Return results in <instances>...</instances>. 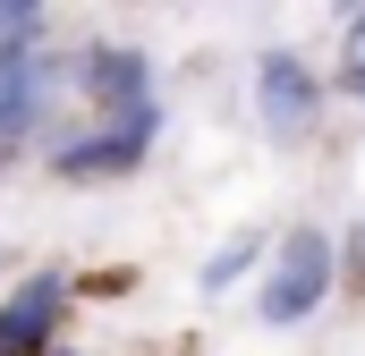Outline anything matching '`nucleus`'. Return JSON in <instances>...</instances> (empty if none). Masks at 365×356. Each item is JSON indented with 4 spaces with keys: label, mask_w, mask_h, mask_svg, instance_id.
<instances>
[{
    "label": "nucleus",
    "mask_w": 365,
    "mask_h": 356,
    "mask_svg": "<svg viewBox=\"0 0 365 356\" xmlns=\"http://www.w3.org/2000/svg\"><path fill=\"white\" fill-rule=\"evenodd\" d=\"M331 280H340V255H331V238L323 229H289L272 255V280H264V323L289 331V323H306L323 297H331Z\"/></svg>",
    "instance_id": "obj_1"
},
{
    "label": "nucleus",
    "mask_w": 365,
    "mask_h": 356,
    "mask_svg": "<svg viewBox=\"0 0 365 356\" xmlns=\"http://www.w3.org/2000/svg\"><path fill=\"white\" fill-rule=\"evenodd\" d=\"M153 127H162V110L102 119V127H86V136H51V145H43V170L51 178H128L145 153H153Z\"/></svg>",
    "instance_id": "obj_2"
},
{
    "label": "nucleus",
    "mask_w": 365,
    "mask_h": 356,
    "mask_svg": "<svg viewBox=\"0 0 365 356\" xmlns=\"http://www.w3.org/2000/svg\"><path fill=\"white\" fill-rule=\"evenodd\" d=\"M60 314H68V271L34 263L0 305V356H51L60 348Z\"/></svg>",
    "instance_id": "obj_3"
},
{
    "label": "nucleus",
    "mask_w": 365,
    "mask_h": 356,
    "mask_svg": "<svg viewBox=\"0 0 365 356\" xmlns=\"http://www.w3.org/2000/svg\"><path fill=\"white\" fill-rule=\"evenodd\" d=\"M68 85V68L51 51H0V136H34L51 127V102Z\"/></svg>",
    "instance_id": "obj_4"
},
{
    "label": "nucleus",
    "mask_w": 365,
    "mask_h": 356,
    "mask_svg": "<svg viewBox=\"0 0 365 356\" xmlns=\"http://www.w3.org/2000/svg\"><path fill=\"white\" fill-rule=\"evenodd\" d=\"M77 85L102 119H136V110H153V60L128 51V43H102V51L77 60Z\"/></svg>",
    "instance_id": "obj_5"
},
{
    "label": "nucleus",
    "mask_w": 365,
    "mask_h": 356,
    "mask_svg": "<svg viewBox=\"0 0 365 356\" xmlns=\"http://www.w3.org/2000/svg\"><path fill=\"white\" fill-rule=\"evenodd\" d=\"M255 110H264V127H272V136H306V127H314V110H323L314 68H306L297 51H264V60H255Z\"/></svg>",
    "instance_id": "obj_6"
},
{
    "label": "nucleus",
    "mask_w": 365,
    "mask_h": 356,
    "mask_svg": "<svg viewBox=\"0 0 365 356\" xmlns=\"http://www.w3.org/2000/svg\"><path fill=\"white\" fill-rule=\"evenodd\" d=\"M43 34H51L43 0H0V51H43Z\"/></svg>",
    "instance_id": "obj_7"
},
{
    "label": "nucleus",
    "mask_w": 365,
    "mask_h": 356,
    "mask_svg": "<svg viewBox=\"0 0 365 356\" xmlns=\"http://www.w3.org/2000/svg\"><path fill=\"white\" fill-rule=\"evenodd\" d=\"M255 255H264V238H230V246H221V255H212V263H204V288H212V297H221V288H230V280H238V271L255 263Z\"/></svg>",
    "instance_id": "obj_8"
},
{
    "label": "nucleus",
    "mask_w": 365,
    "mask_h": 356,
    "mask_svg": "<svg viewBox=\"0 0 365 356\" xmlns=\"http://www.w3.org/2000/svg\"><path fill=\"white\" fill-rule=\"evenodd\" d=\"M340 85H349V93L365 102V9L349 17V68H340Z\"/></svg>",
    "instance_id": "obj_9"
},
{
    "label": "nucleus",
    "mask_w": 365,
    "mask_h": 356,
    "mask_svg": "<svg viewBox=\"0 0 365 356\" xmlns=\"http://www.w3.org/2000/svg\"><path fill=\"white\" fill-rule=\"evenodd\" d=\"M51 356H77V348H51Z\"/></svg>",
    "instance_id": "obj_10"
},
{
    "label": "nucleus",
    "mask_w": 365,
    "mask_h": 356,
    "mask_svg": "<svg viewBox=\"0 0 365 356\" xmlns=\"http://www.w3.org/2000/svg\"><path fill=\"white\" fill-rule=\"evenodd\" d=\"M187 356H195V348H187Z\"/></svg>",
    "instance_id": "obj_11"
}]
</instances>
